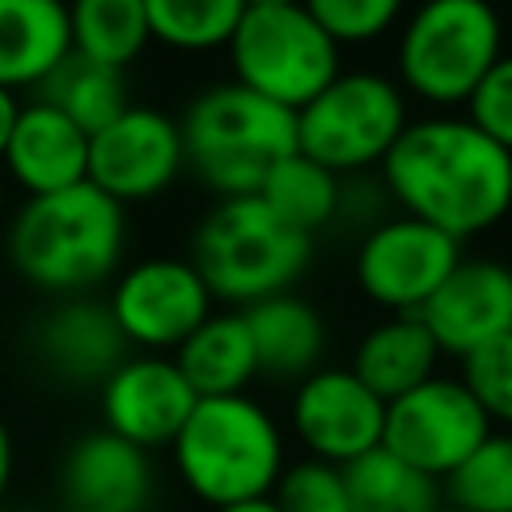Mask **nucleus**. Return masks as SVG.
<instances>
[{
    "instance_id": "obj_1",
    "label": "nucleus",
    "mask_w": 512,
    "mask_h": 512,
    "mask_svg": "<svg viewBox=\"0 0 512 512\" xmlns=\"http://www.w3.org/2000/svg\"><path fill=\"white\" fill-rule=\"evenodd\" d=\"M376 180L384 196L456 244L492 232L512 212V156L464 112L412 116Z\"/></svg>"
},
{
    "instance_id": "obj_2",
    "label": "nucleus",
    "mask_w": 512,
    "mask_h": 512,
    "mask_svg": "<svg viewBox=\"0 0 512 512\" xmlns=\"http://www.w3.org/2000/svg\"><path fill=\"white\" fill-rule=\"evenodd\" d=\"M124 248L128 208L88 180L48 196H24L4 232V252L16 276L52 300L92 296V288L120 272Z\"/></svg>"
},
{
    "instance_id": "obj_3",
    "label": "nucleus",
    "mask_w": 512,
    "mask_h": 512,
    "mask_svg": "<svg viewBox=\"0 0 512 512\" xmlns=\"http://www.w3.org/2000/svg\"><path fill=\"white\" fill-rule=\"evenodd\" d=\"M168 448L180 484L208 508L272 496L288 468L284 424L252 392L196 400Z\"/></svg>"
},
{
    "instance_id": "obj_4",
    "label": "nucleus",
    "mask_w": 512,
    "mask_h": 512,
    "mask_svg": "<svg viewBox=\"0 0 512 512\" xmlns=\"http://www.w3.org/2000/svg\"><path fill=\"white\" fill-rule=\"evenodd\" d=\"M176 124L184 168H192L216 200L256 196L264 176L296 152V112L240 88L236 80L200 88Z\"/></svg>"
},
{
    "instance_id": "obj_5",
    "label": "nucleus",
    "mask_w": 512,
    "mask_h": 512,
    "mask_svg": "<svg viewBox=\"0 0 512 512\" xmlns=\"http://www.w3.org/2000/svg\"><path fill=\"white\" fill-rule=\"evenodd\" d=\"M188 264L224 308H252L292 292L312 264V240L280 224L260 196L216 200L188 240Z\"/></svg>"
},
{
    "instance_id": "obj_6",
    "label": "nucleus",
    "mask_w": 512,
    "mask_h": 512,
    "mask_svg": "<svg viewBox=\"0 0 512 512\" xmlns=\"http://www.w3.org/2000/svg\"><path fill=\"white\" fill-rule=\"evenodd\" d=\"M504 16L484 0H432L396 28V84L428 112H460L508 52Z\"/></svg>"
},
{
    "instance_id": "obj_7",
    "label": "nucleus",
    "mask_w": 512,
    "mask_h": 512,
    "mask_svg": "<svg viewBox=\"0 0 512 512\" xmlns=\"http://www.w3.org/2000/svg\"><path fill=\"white\" fill-rule=\"evenodd\" d=\"M232 80L288 112H300L340 76V48L296 0L244 4L228 40Z\"/></svg>"
},
{
    "instance_id": "obj_8",
    "label": "nucleus",
    "mask_w": 512,
    "mask_h": 512,
    "mask_svg": "<svg viewBox=\"0 0 512 512\" xmlns=\"http://www.w3.org/2000/svg\"><path fill=\"white\" fill-rule=\"evenodd\" d=\"M408 96L372 68H352L296 112V152L340 180L368 176L408 128Z\"/></svg>"
},
{
    "instance_id": "obj_9",
    "label": "nucleus",
    "mask_w": 512,
    "mask_h": 512,
    "mask_svg": "<svg viewBox=\"0 0 512 512\" xmlns=\"http://www.w3.org/2000/svg\"><path fill=\"white\" fill-rule=\"evenodd\" d=\"M460 256L464 244L396 212L364 228L352 256V276L368 304L384 308L388 316H416Z\"/></svg>"
},
{
    "instance_id": "obj_10",
    "label": "nucleus",
    "mask_w": 512,
    "mask_h": 512,
    "mask_svg": "<svg viewBox=\"0 0 512 512\" xmlns=\"http://www.w3.org/2000/svg\"><path fill=\"white\" fill-rule=\"evenodd\" d=\"M492 432L480 404L456 376L436 372L412 392L384 404V440L380 448L416 468L420 476L444 484L480 440Z\"/></svg>"
},
{
    "instance_id": "obj_11",
    "label": "nucleus",
    "mask_w": 512,
    "mask_h": 512,
    "mask_svg": "<svg viewBox=\"0 0 512 512\" xmlns=\"http://www.w3.org/2000/svg\"><path fill=\"white\" fill-rule=\"evenodd\" d=\"M104 304L124 344L152 356L176 352L216 312V300L208 296L188 256H144L120 268Z\"/></svg>"
},
{
    "instance_id": "obj_12",
    "label": "nucleus",
    "mask_w": 512,
    "mask_h": 512,
    "mask_svg": "<svg viewBox=\"0 0 512 512\" xmlns=\"http://www.w3.org/2000/svg\"><path fill=\"white\" fill-rule=\"evenodd\" d=\"M184 172V140L176 116L128 104L112 124L88 136V184L120 208L164 196Z\"/></svg>"
},
{
    "instance_id": "obj_13",
    "label": "nucleus",
    "mask_w": 512,
    "mask_h": 512,
    "mask_svg": "<svg viewBox=\"0 0 512 512\" xmlns=\"http://www.w3.org/2000/svg\"><path fill=\"white\" fill-rule=\"evenodd\" d=\"M288 432L308 460L348 468L384 440V400L372 396L348 364H324L300 384L288 400Z\"/></svg>"
},
{
    "instance_id": "obj_14",
    "label": "nucleus",
    "mask_w": 512,
    "mask_h": 512,
    "mask_svg": "<svg viewBox=\"0 0 512 512\" xmlns=\"http://www.w3.org/2000/svg\"><path fill=\"white\" fill-rule=\"evenodd\" d=\"M104 432L152 452L168 448L196 408V392L172 364V356H124L96 388Z\"/></svg>"
},
{
    "instance_id": "obj_15",
    "label": "nucleus",
    "mask_w": 512,
    "mask_h": 512,
    "mask_svg": "<svg viewBox=\"0 0 512 512\" xmlns=\"http://www.w3.org/2000/svg\"><path fill=\"white\" fill-rule=\"evenodd\" d=\"M416 316L432 332L440 356L464 360L468 352L512 332V264L492 256H460Z\"/></svg>"
},
{
    "instance_id": "obj_16",
    "label": "nucleus",
    "mask_w": 512,
    "mask_h": 512,
    "mask_svg": "<svg viewBox=\"0 0 512 512\" xmlns=\"http://www.w3.org/2000/svg\"><path fill=\"white\" fill-rule=\"evenodd\" d=\"M156 492L152 452L92 428L60 460V496L68 512H148Z\"/></svg>"
},
{
    "instance_id": "obj_17",
    "label": "nucleus",
    "mask_w": 512,
    "mask_h": 512,
    "mask_svg": "<svg viewBox=\"0 0 512 512\" xmlns=\"http://www.w3.org/2000/svg\"><path fill=\"white\" fill-rule=\"evenodd\" d=\"M32 348L56 380L96 384V388L128 356V344H124L108 304L96 296L56 300L52 312H44L32 332Z\"/></svg>"
},
{
    "instance_id": "obj_18",
    "label": "nucleus",
    "mask_w": 512,
    "mask_h": 512,
    "mask_svg": "<svg viewBox=\"0 0 512 512\" xmlns=\"http://www.w3.org/2000/svg\"><path fill=\"white\" fill-rule=\"evenodd\" d=\"M0 164L24 196L64 192L88 176V136L44 100H28L16 112Z\"/></svg>"
},
{
    "instance_id": "obj_19",
    "label": "nucleus",
    "mask_w": 512,
    "mask_h": 512,
    "mask_svg": "<svg viewBox=\"0 0 512 512\" xmlns=\"http://www.w3.org/2000/svg\"><path fill=\"white\" fill-rule=\"evenodd\" d=\"M244 324L256 348L260 376L300 384L304 376L324 368L328 324H324V312L300 292H280L244 308Z\"/></svg>"
},
{
    "instance_id": "obj_20",
    "label": "nucleus",
    "mask_w": 512,
    "mask_h": 512,
    "mask_svg": "<svg viewBox=\"0 0 512 512\" xmlns=\"http://www.w3.org/2000/svg\"><path fill=\"white\" fill-rule=\"evenodd\" d=\"M72 52L60 0H0V88H40Z\"/></svg>"
},
{
    "instance_id": "obj_21",
    "label": "nucleus",
    "mask_w": 512,
    "mask_h": 512,
    "mask_svg": "<svg viewBox=\"0 0 512 512\" xmlns=\"http://www.w3.org/2000/svg\"><path fill=\"white\" fill-rule=\"evenodd\" d=\"M348 372L384 404L440 372V348L420 316H384L352 348Z\"/></svg>"
},
{
    "instance_id": "obj_22",
    "label": "nucleus",
    "mask_w": 512,
    "mask_h": 512,
    "mask_svg": "<svg viewBox=\"0 0 512 512\" xmlns=\"http://www.w3.org/2000/svg\"><path fill=\"white\" fill-rule=\"evenodd\" d=\"M172 364L196 392V400L212 396H244L260 368H256V348L244 324V312L236 308H216L176 352Z\"/></svg>"
},
{
    "instance_id": "obj_23",
    "label": "nucleus",
    "mask_w": 512,
    "mask_h": 512,
    "mask_svg": "<svg viewBox=\"0 0 512 512\" xmlns=\"http://www.w3.org/2000/svg\"><path fill=\"white\" fill-rule=\"evenodd\" d=\"M260 204L288 224L292 232L316 240L324 228H332L340 220V196H344V180L332 176L328 168H320L316 160L292 152L288 160H280L264 184H260Z\"/></svg>"
},
{
    "instance_id": "obj_24",
    "label": "nucleus",
    "mask_w": 512,
    "mask_h": 512,
    "mask_svg": "<svg viewBox=\"0 0 512 512\" xmlns=\"http://www.w3.org/2000/svg\"><path fill=\"white\" fill-rule=\"evenodd\" d=\"M68 32L76 56L112 72H124L152 44L144 0H80L68 8Z\"/></svg>"
},
{
    "instance_id": "obj_25",
    "label": "nucleus",
    "mask_w": 512,
    "mask_h": 512,
    "mask_svg": "<svg viewBox=\"0 0 512 512\" xmlns=\"http://www.w3.org/2000/svg\"><path fill=\"white\" fill-rule=\"evenodd\" d=\"M36 100H44L60 116H68L84 136H92L128 108V84H124V72L100 68V64L68 52L64 64L36 88Z\"/></svg>"
},
{
    "instance_id": "obj_26",
    "label": "nucleus",
    "mask_w": 512,
    "mask_h": 512,
    "mask_svg": "<svg viewBox=\"0 0 512 512\" xmlns=\"http://www.w3.org/2000/svg\"><path fill=\"white\" fill-rule=\"evenodd\" d=\"M352 512H436L444 504L440 484L376 448L344 468Z\"/></svg>"
},
{
    "instance_id": "obj_27",
    "label": "nucleus",
    "mask_w": 512,
    "mask_h": 512,
    "mask_svg": "<svg viewBox=\"0 0 512 512\" xmlns=\"http://www.w3.org/2000/svg\"><path fill=\"white\" fill-rule=\"evenodd\" d=\"M244 0H144L148 36L176 52L228 48Z\"/></svg>"
},
{
    "instance_id": "obj_28",
    "label": "nucleus",
    "mask_w": 512,
    "mask_h": 512,
    "mask_svg": "<svg viewBox=\"0 0 512 512\" xmlns=\"http://www.w3.org/2000/svg\"><path fill=\"white\" fill-rule=\"evenodd\" d=\"M440 496L460 512H512V432L492 428L440 484Z\"/></svg>"
},
{
    "instance_id": "obj_29",
    "label": "nucleus",
    "mask_w": 512,
    "mask_h": 512,
    "mask_svg": "<svg viewBox=\"0 0 512 512\" xmlns=\"http://www.w3.org/2000/svg\"><path fill=\"white\" fill-rule=\"evenodd\" d=\"M456 380L468 388L492 428L512 432V332L468 352L460 360Z\"/></svg>"
},
{
    "instance_id": "obj_30",
    "label": "nucleus",
    "mask_w": 512,
    "mask_h": 512,
    "mask_svg": "<svg viewBox=\"0 0 512 512\" xmlns=\"http://www.w3.org/2000/svg\"><path fill=\"white\" fill-rule=\"evenodd\" d=\"M308 12L336 48L376 44L404 20V8L396 0H308Z\"/></svg>"
},
{
    "instance_id": "obj_31",
    "label": "nucleus",
    "mask_w": 512,
    "mask_h": 512,
    "mask_svg": "<svg viewBox=\"0 0 512 512\" xmlns=\"http://www.w3.org/2000/svg\"><path fill=\"white\" fill-rule=\"evenodd\" d=\"M272 504L280 512H352L344 468L324 460H288L272 488Z\"/></svg>"
},
{
    "instance_id": "obj_32",
    "label": "nucleus",
    "mask_w": 512,
    "mask_h": 512,
    "mask_svg": "<svg viewBox=\"0 0 512 512\" xmlns=\"http://www.w3.org/2000/svg\"><path fill=\"white\" fill-rule=\"evenodd\" d=\"M464 116L512 156V52H504L492 72L480 80L472 100L464 104Z\"/></svg>"
},
{
    "instance_id": "obj_33",
    "label": "nucleus",
    "mask_w": 512,
    "mask_h": 512,
    "mask_svg": "<svg viewBox=\"0 0 512 512\" xmlns=\"http://www.w3.org/2000/svg\"><path fill=\"white\" fill-rule=\"evenodd\" d=\"M12 468H16V444H12V432L0 416V504H4V492H8V480H12Z\"/></svg>"
},
{
    "instance_id": "obj_34",
    "label": "nucleus",
    "mask_w": 512,
    "mask_h": 512,
    "mask_svg": "<svg viewBox=\"0 0 512 512\" xmlns=\"http://www.w3.org/2000/svg\"><path fill=\"white\" fill-rule=\"evenodd\" d=\"M16 112H20V100L0 88V152H4V144H8V132H12V124H16Z\"/></svg>"
},
{
    "instance_id": "obj_35",
    "label": "nucleus",
    "mask_w": 512,
    "mask_h": 512,
    "mask_svg": "<svg viewBox=\"0 0 512 512\" xmlns=\"http://www.w3.org/2000/svg\"><path fill=\"white\" fill-rule=\"evenodd\" d=\"M212 512H280L272 504V496H260V500H244V504H228V508H212Z\"/></svg>"
},
{
    "instance_id": "obj_36",
    "label": "nucleus",
    "mask_w": 512,
    "mask_h": 512,
    "mask_svg": "<svg viewBox=\"0 0 512 512\" xmlns=\"http://www.w3.org/2000/svg\"><path fill=\"white\" fill-rule=\"evenodd\" d=\"M436 512H460V508H448V504H440V508H436Z\"/></svg>"
},
{
    "instance_id": "obj_37",
    "label": "nucleus",
    "mask_w": 512,
    "mask_h": 512,
    "mask_svg": "<svg viewBox=\"0 0 512 512\" xmlns=\"http://www.w3.org/2000/svg\"><path fill=\"white\" fill-rule=\"evenodd\" d=\"M0 512H12V508H8V504H0Z\"/></svg>"
}]
</instances>
